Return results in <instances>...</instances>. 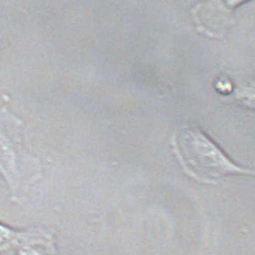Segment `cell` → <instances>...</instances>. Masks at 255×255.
I'll return each instance as SVG.
<instances>
[{"label":"cell","instance_id":"cell-1","mask_svg":"<svg viewBox=\"0 0 255 255\" xmlns=\"http://www.w3.org/2000/svg\"><path fill=\"white\" fill-rule=\"evenodd\" d=\"M171 146L180 166L191 179L215 184L232 175H253L254 170L238 165L206 132L196 126L176 130Z\"/></svg>","mask_w":255,"mask_h":255},{"label":"cell","instance_id":"cell-2","mask_svg":"<svg viewBox=\"0 0 255 255\" xmlns=\"http://www.w3.org/2000/svg\"><path fill=\"white\" fill-rule=\"evenodd\" d=\"M23 255H39L36 252H33V251H27L25 252Z\"/></svg>","mask_w":255,"mask_h":255}]
</instances>
